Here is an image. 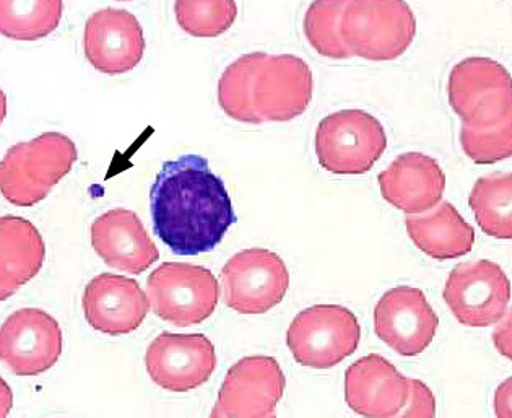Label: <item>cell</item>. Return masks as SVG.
Instances as JSON below:
<instances>
[{
  "mask_svg": "<svg viewBox=\"0 0 512 418\" xmlns=\"http://www.w3.org/2000/svg\"><path fill=\"white\" fill-rule=\"evenodd\" d=\"M361 327L355 314L339 305L301 311L288 327L287 345L300 365L329 370L358 349Z\"/></svg>",
  "mask_w": 512,
  "mask_h": 418,
  "instance_id": "52a82bcc",
  "label": "cell"
},
{
  "mask_svg": "<svg viewBox=\"0 0 512 418\" xmlns=\"http://www.w3.org/2000/svg\"><path fill=\"white\" fill-rule=\"evenodd\" d=\"M469 204L483 233L496 240H512V173L477 179Z\"/></svg>",
  "mask_w": 512,
  "mask_h": 418,
  "instance_id": "7402d4cb",
  "label": "cell"
},
{
  "mask_svg": "<svg viewBox=\"0 0 512 418\" xmlns=\"http://www.w3.org/2000/svg\"><path fill=\"white\" fill-rule=\"evenodd\" d=\"M495 414L498 418H512V376L496 389Z\"/></svg>",
  "mask_w": 512,
  "mask_h": 418,
  "instance_id": "f1b7e54d",
  "label": "cell"
},
{
  "mask_svg": "<svg viewBox=\"0 0 512 418\" xmlns=\"http://www.w3.org/2000/svg\"><path fill=\"white\" fill-rule=\"evenodd\" d=\"M145 46L144 30L135 15L127 10H98L85 25V56L103 74L131 72L144 59Z\"/></svg>",
  "mask_w": 512,
  "mask_h": 418,
  "instance_id": "9a60e30c",
  "label": "cell"
},
{
  "mask_svg": "<svg viewBox=\"0 0 512 418\" xmlns=\"http://www.w3.org/2000/svg\"><path fill=\"white\" fill-rule=\"evenodd\" d=\"M285 386L287 379L275 358L264 355L243 358L226 373L210 417H274Z\"/></svg>",
  "mask_w": 512,
  "mask_h": 418,
  "instance_id": "8fae6325",
  "label": "cell"
},
{
  "mask_svg": "<svg viewBox=\"0 0 512 418\" xmlns=\"http://www.w3.org/2000/svg\"><path fill=\"white\" fill-rule=\"evenodd\" d=\"M62 0H0V33L15 41H38L61 23Z\"/></svg>",
  "mask_w": 512,
  "mask_h": 418,
  "instance_id": "603a6c76",
  "label": "cell"
},
{
  "mask_svg": "<svg viewBox=\"0 0 512 418\" xmlns=\"http://www.w3.org/2000/svg\"><path fill=\"white\" fill-rule=\"evenodd\" d=\"M384 201L405 214H423L443 199L446 176L434 158L410 152L395 158L378 176Z\"/></svg>",
  "mask_w": 512,
  "mask_h": 418,
  "instance_id": "d6986e66",
  "label": "cell"
},
{
  "mask_svg": "<svg viewBox=\"0 0 512 418\" xmlns=\"http://www.w3.org/2000/svg\"><path fill=\"white\" fill-rule=\"evenodd\" d=\"M493 344L503 357L512 362V308L493 332Z\"/></svg>",
  "mask_w": 512,
  "mask_h": 418,
  "instance_id": "83f0119b",
  "label": "cell"
},
{
  "mask_svg": "<svg viewBox=\"0 0 512 418\" xmlns=\"http://www.w3.org/2000/svg\"><path fill=\"white\" fill-rule=\"evenodd\" d=\"M153 231L176 256L210 253L236 222L225 183L200 155L163 163L150 191Z\"/></svg>",
  "mask_w": 512,
  "mask_h": 418,
  "instance_id": "6da1fadb",
  "label": "cell"
},
{
  "mask_svg": "<svg viewBox=\"0 0 512 418\" xmlns=\"http://www.w3.org/2000/svg\"><path fill=\"white\" fill-rule=\"evenodd\" d=\"M74 140L59 132H44L5 153L0 165V189L17 207L40 204L77 162Z\"/></svg>",
  "mask_w": 512,
  "mask_h": 418,
  "instance_id": "3957f363",
  "label": "cell"
},
{
  "mask_svg": "<svg viewBox=\"0 0 512 418\" xmlns=\"http://www.w3.org/2000/svg\"><path fill=\"white\" fill-rule=\"evenodd\" d=\"M179 27L196 38H217L233 27L238 17L235 0H176Z\"/></svg>",
  "mask_w": 512,
  "mask_h": 418,
  "instance_id": "d4e9b609",
  "label": "cell"
},
{
  "mask_svg": "<svg viewBox=\"0 0 512 418\" xmlns=\"http://www.w3.org/2000/svg\"><path fill=\"white\" fill-rule=\"evenodd\" d=\"M0 298L12 297L43 269L46 244L38 228L27 218H0Z\"/></svg>",
  "mask_w": 512,
  "mask_h": 418,
  "instance_id": "ffe728a7",
  "label": "cell"
},
{
  "mask_svg": "<svg viewBox=\"0 0 512 418\" xmlns=\"http://www.w3.org/2000/svg\"><path fill=\"white\" fill-rule=\"evenodd\" d=\"M444 301L457 321L469 327H488L503 319L511 301V282L495 262L459 264L452 270Z\"/></svg>",
  "mask_w": 512,
  "mask_h": 418,
  "instance_id": "30bf717a",
  "label": "cell"
},
{
  "mask_svg": "<svg viewBox=\"0 0 512 418\" xmlns=\"http://www.w3.org/2000/svg\"><path fill=\"white\" fill-rule=\"evenodd\" d=\"M405 228L421 253L436 261L467 256L475 244V231L451 202H443L425 217H408Z\"/></svg>",
  "mask_w": 512,
  "mask_h": 418,
  "instance_id": "44dd1931",
  "label": "cell"
},
{
  "mask_svg": "<svg viewBox=\"0 0 512 418\" xmlns=\"http://www.w3.org/2000/svg\"><path fill=\"white\" fill-rule=\"evenodd\" d=\"M61 353V326L46 311L23 308L2 324L0 358L14 375H43L59 362Z\"/></svg>",
  "mask_w": 512,
  "mask_h": 418,
  "instance_id": "7c38bea8",
  "label": "cell"
},
{
  "mask_svg": "<svg viewBox=\"0 0 512 418\" xmlns=\"http://www.w3.org/2000/svg\"><path fill=\"white\" fill-rule=\"evenodd\" d=\"M350 56L394 61L417 35V18L405 0H348L340 23Z\"/></svg>",
  "mask_w": 512,
  "mask_h": 418,
  "instance_id": "277c9868",
  "label": "cell"
},
{
  "mask_svg": "<svg viewBox=\"0 0 512 418\" xmlns=\"http://www.w3.org/2000/svg\"><path fill=\"white\" fill-rule=\"evenodd\" d=\"M404 417H428L436 415V399L433 392L418 379H410V397L407 410H402Z\"/></svg>",
  "mask_w": 512,
  "mask_h": 418,
  "instance_id": "4316f807",
  "label": "cell"
},
{
  "mask_svg": "<svg viewBox=\"0 0 512 418\" xmlns=\"http://www.w3.org/2000/svg\"><path fill=\"white\" fill-rule=\"evenodd\" d=\"M460 145L465 155L477 165H493L512 157V111L490 127H469L462 124Z\"/></svg>",
  "mask_w": 512,
  "mask_h": 418,
  "instance_id": "484cf974",
  "label": "cell"
},
{
  "mask_svg": "<svg viewBox=\"0 0 512 418\" xmlns=\"http://www.w3.org/2000/svg\"><path fill=\"white\" fill-rule=\"evenodd\" d=\"M348 0H314L304 15L303 30L306 40L317 54L329 59H348L347 46L340 33L343 9Z\"/></svg>",
  "mask_w": 512,
  "mask_h": 418,
  "instance_id": "cb8c5ba5",
  "label": "cell"
},
{
  "mask_svg": "<svg viewBox=\"0 0 512 418\" xmlns=\"http://www.w3.org/2000/svg\"><path fill=\"white\" fill-rule=\"evenodd\" d=\"M410 397V379L381 355H368L348 366L345 401L363 417L391 418L402 414Z\"/></svg>",
  "mask_w": 512,
  "mask_h": 418,
  "instance_id": "e0dca14e",
  "label": "cell"
},
{
  "mask_svg": "<svg viewBox=\"0 0 512 418\" xmlns=\"http://www.w3.org/2000/svg\"><path fill=\"white\" fill-rule=\"evenodd\" d=\"M438 326V314L418 288H392L374 308L376 336L404 357H417L425 352Z\"/></svg>",
  "mask_w": 512,
  "mask_h": 418,
  "instance_id": "5bb4252c",
  "label": "cell"
},
{
  "mask_svg": "<svg viewBox=\"0 0 512 418\" xmlns=\"http://www.w3.org/2000/svg\"><path fill=\"white\" fill-rule=\"evenodd\" d=\"M121 2H129V0H121Z\"/></svg>",
  "mask_w": 512,
  "mask_h": 418,
  "instance_id": "f546056e",
  "label": "cell"
},
{
  "mask_svg": "<svg viewBox=\"0 0 512 418\" xmlns=\"http://www.w3.org/2000/svg\"><path fill=\"white\" fill-rule=\"evenodd\" d=\"M454 113L469 127H490L512 111V77L508 69L488 57L459 62L447 83Z\"/></svg>",
  "mask_w": 512,
  "mask_h": 418,
  "instance_id": "ba28073f",
  "label": "cell"
},
{
  "mask_svg": "<svg viewBox=\"0 0 512 418\" xmlns=\"http://www.w3.org/2000/svg\"><path fill=\"white\" fill-rule=\"evenodd\" d=\"M386 149L381 122L361 109L329 114L317 126V162L332 175H365Z\"/></svg>",
  "mask_w": 512,
  "mask_h": 418,
  "instance_id": "5b68a950",
  "label": "cell"
},
{
  "mask_svg": "<svg viewBox=\"0 0 512 418\" xmlns=\"http://www.w3.org/2000/svg\"><path fill=\"white\" fill-rule=\"evenodd\" d=\"M82 308L95 331L124 336L142 326L150 300L137 280L103 272L85 287Z\"/></svg>",
  "mask_w": 512,
  "mask_h": 418,
  "instance_id": "2e32d148",
  "label": "cell"
},
{
  "mask_svg": "<svg viewBox=\"0 0 512 418\" xmlns=\"http://www.w3.org/2000/svg\"><path fill=\"white\" fill-rule=\"evenodd\" d=\"M92 244L105 264L127 274H144L160 259L157 244L132 210L113 209L96 218L92 223Z\"/></svg>",
  "mask_w": 512,
  "mask_h": 418,
  "instance_id": "ac0fdd59",
  "label": "cell"
},
{
  "mask_svg": "<svg viewBox=\"0 0 512 418\" xmlns=\"http://www.w3.org/2000/svg\"><path fill=\"white\" fill-rule=\"evenodd\" d=\"M313 72L300 57L249 53L226 67L218 82V105L244 124L300 118L313 100Z\"/></svg>",
  "mask_w": 512,
  "mask_h": 418,
  "instance_id": "7a4b0ae2",
  "label": "cell"
},
{
  "mask_svg": "<svg viewBox=\"0 0 512 418\" xmlns=\"http://www.w3.org/2000/svg\"><path fill=\"white\" fill-rule=\"evenodd\" d=\"M153 383L171 392H189L207 383L217 368V353L204 334L161 332L145 355Z\"/></svg>",
  "mask_w": 512,
  "mask_h": 418,
  "instance_id": "4fadbf2b",
  "label": "cell"
},
{
  "mask_svg": "<svg viewBox=\"0 0 512 418\" xmlns=\"http://www.w3.org/2000/svg\"><path fill=\"white\" fill-rule=\"evenodd\" d=\"M223 300L239 314H264L282 303L290 288V272L269 249H244L222 269Z\"/></svg>",
  "mask_w": 512,
  "mask_h": 418,
  "instance_id": "9c48e42d",
  "label": "cell"
},
{
  "mask_svg": "<svg viewBox=\"0 0 512 418\" xmlns=\"http://www.w3.org/2000/svg\"><path fill=\"white\" fill-rule=\"evenodd\" d=\"M153 313L178 327L204 323L217 310L220 285L207 267L165 262L148 275Z\"/></svg>",
  "mask_w": 512,
  "mask_h": 418,
  "instance_id": "8992f818",
  "label": "cell"
}]
</instances>
